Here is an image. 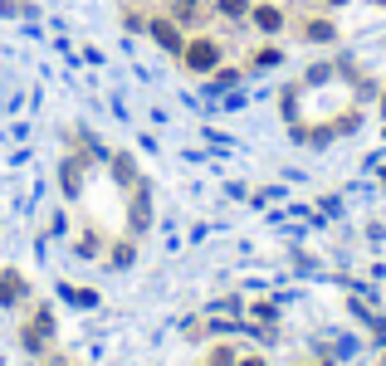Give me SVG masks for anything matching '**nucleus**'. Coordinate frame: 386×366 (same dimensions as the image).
I'll return each instance as SVG.
<instances>
[{"instance_id": "1", "label": "nucleus", "mask_w": 386, "mask_h": 366, "mask_svg": "<svg viewBox=\"0 0 386 366\" xmlns=\"http://www.w3.org/2000/svg\"><path fill=\"white\" fill-rule=\"evenodd\" d=\"M181 59H186V69L205 74V69H215V59H220V44H215V39H191V44L181 49Z\"/></svg>"}, {"instance_id": "2", "label": "nucleus", "mask_w": 386, "mask_h": 366, "mask_svg": "<svg viewBox=\"0 0 386 366\" xmlns=\"http://www.w3.org/2000/svg\"><path fill=\"white\" fill-rule=\"evenodd\" d=\"M152 225V200H147V181L132 185V235H142Z\"/></svg>"}, {"instance_id": "3", "label": "nucleus", "mask_w": 386, "mask_h": 366, "mask_svg": "<svg viewBox=\"0 0 386 366\" xmlns=\"http://www.w3.org/2000/svg\"><path fill=\"white\" fill-rule=\"evenodd\" d=\"M152 39H157L167 54H181V49H186V39H181V30H176L172 20H157V25H152Z\"/></svg>"}, {"instance_id": "4", "label": "nucleus", "mask_w": 386, "mask_h": 366, "mask_svg": "<svg viewBox=\"0 0 386 366\" xmlns=\"http://www.w3.org/2000/svg\"><path fill=\"white\" fill-rule=\"evenodd\" d=\"M25 298V278L15 274V269H5L0 274V308H10V303H20Z\"/></svg>"}, {"instance_id": "5", "label": "nucleus", "mask_w": 386, "mask_h": 366, "mask_svg": "<svg viewBox=\"0 0 386 366\" xmlns=\"http://www.w3.org/2000/svg\"><path fill=\"white\" fill-rule=\"evenodd\" d=\"M255 25H259V30H264V34H274V30H279V25H284V15H279V10H274V5H259V10H255Z\"/></svg>"}, {"instance_id": "6", "label": "nucleus", "mask_w": 386, "mask_h": 366, "mask_svg": "<svg viewBox=\"0 0 386 366\" xmlns=\"http://www.w3.org/2000/svg\"><path fill=\"white\" fill-rule=\"evenodd\" d=\"M64 190L79 195V162H64Z\"/></svg>"}, {"instance_id": "7", "label": "nucleus", "mask_w": 386, "mask_h": 366, "mask_svg": "<svg viewBox=\"0 0 386 366\" xmlns=\"http://www.w3.org/2000/svg\"><path fill=\"white\" fill-rule=\"evenodd\" d=\"M250 10V0H220V15H230V20H240Z\"/></svg>"}, {"instance_id": "8", "label": "nucleus", "mask_w": 386, "mask_h": 366, "mask_svg": "<svg viewBox=\"0 0 386 366\" xmlns=\"http://www.w3.org/2000/svg\"><path fill=\"white\" fill-rule=\"evenodd\" d=\"M308 39H333V25H323V20H313V25H308Z\"/></svg>"}, {"instance_id": "9", "label": "nucleus", "mask_w": 386, "mask_h": 366, "mask_svg": "<svg viewBox=\"0 0 386 366\" xmlns=\"http://www.w3.org/2000/svg\"><path fill=\"white\" fill-rule=\"evenodd\" d=\"M112 176H117V181H132V162L117 157V162H112Z\"/></svg>"}, {"instance_id": "10", "label": "nucleus", "mask_w": 386, "mask_h": 366, "mask_svg": "<svg viewBox=\"0 0 386 366\" xmlns=\"http://www.w3.org/2000/svg\"><path fill=\"white\" fill-rule=\"evenodd\" d=\"M176 20H195V0H176Z\"/></svg>"}, {"instance_id": "11", "label": "nucleus", "mask_w": 386, "mask_h": 366, "mask_svg": "<svg viewBox=\"0 0 386 366\" xmlns=\"http://www.w3.org/2000/svg\"><path fill=\"white\" fill-rule=\"evenodd\" d=\"M112 264H132V244H117L112 249Z\"/></svg>"}, {"instance_id": "12", "label": "nucleus", "mask_w": 386, "mask_h": 366, "mask_svg": "<svg viewBox=\"0 0 386 366\" xmlns=\"http://www.w3.org/2000/svg\"><path fill=\"white\" fill-rule=\"evenodd\" d=\"M240 366H264V362H240Z\"/></svg>"}, {"instance_id": "13", "label": "nucleus", "mask_w": 386, "mask_h": 366, "mask_svg": "<svg viewBox=\"0 0 386 366\" xmlns=\"http://www.w3.org/2000/svg\"><path fill=\"white\" fill-rule=\"evenodd\" d=\"M328 5H342V0H328Z\"/></svg>"}]
</instances>
